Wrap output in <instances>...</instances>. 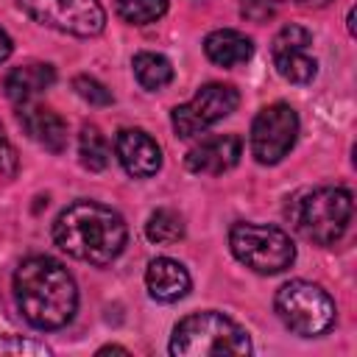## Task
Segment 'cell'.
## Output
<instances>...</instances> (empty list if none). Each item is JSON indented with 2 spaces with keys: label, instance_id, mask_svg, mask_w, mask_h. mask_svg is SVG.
<instances>
[{
  "label": "cell",
  "instance_id": "6da1fadb",
  "mask_svg": "<svg viewBox=\"0 0 357 357\" xmlns=\"http://www.w3.org/2000/svg\"><path fill=\"white\" fill-rule=\"evenodd\" d=\"M14 301L33 329H61L78 307L73 273L53 257H28L14 271Z\"/></svg>",
  "mask_w": 357,
  "mask_h": 357
},
{
  "label": "cell",
  "instance_id": "7a4b0ae2",
  "mask_svg": "<svg viewBox=\"0 0 357 357\" xmlns=\"http://www.w3.org/2000/svg\"><path fill=\"white\" fill-rule=\"evenodd\" d=\"M126 220L98 201H75L59 212L53 240L70 257L89 265H112L126 248Z\"/></svg>",
  "mask_w": 357,
  "mask_h": 357
},
{
  "label": "cell",
  "instance_id": "3957f363",
  "mask_svg": "<svg viewBox=\"0 0 357 357\" xmlns=\"http://www.w3.org/2000/svg\"><path fill=\"white\" fill-rule=\"evenodd\" d=\"M248 351L251 340L245 329L215 310L181 318L170 337V354L176 357H240Z\"/></svg>",
  "mask_w": 357,
  "mask_h": 357
},
{
  "label": "cell",
  "instance_id": "277c9868",
  "mask_svg": "<svg viewBox=\"0 0 357 357\" xmlns=\"http://www.w3.org/2000/svg\"><path fill=\"white\" fill-rule=\"evenodd\" d=\"M351 209H354L351 192L346 187H329L326 184V187L298 192L290 201L287 215L304 240H310L315 245H332L349 229Z\"/></svg>",
  "mask_w": 357,
  "mask_h": 357
},
{
  "label": "cell",
  "instance_id": "5b68a950",
  "mask_svg": "<svg viewBox=\"0 0 357 357\" xmlns=\"http://www.w3.org/2000/svg\"><path fill=\"white\" fill-rule=\"evenodd\" d=\"M229 245L237 262L251 268L254 273L273 276L282 273L293 265L296 259V245L287 231L279 226H265V223H234L229 229Z\"/></svg>",
  "mask_w": 357,
  "mask_h": 357
},
{
  "label": "cell",
  "instance_id": "8992f818",
  "mask_svg": "<svg viewBox=\"0 0 357 357\" xmlns=\"http://www.w3.org/2000/svg\"><path fill=\"white\" fill-rule=\"evenodd\" d=\"M273 307L279 321L301 337H318L329 332L337 315L332 296L321 284H312L307 279H293L282 284L276 290Z\"/></svg>",
  "mask_w": 357,
  "mask_h": 357
},
{
  "label": "cell",
  "instance_id": "52a82bcc",
  "mask_svg": "<svg viewBox=\"0 0 357 357\" xmlns=\"http://www.w3.org/2000/svg\"><path fill=\"white\" fill-rule=\"evenodd\" d=\"M240 103V92L231 84H220V81H209L204 84L187 103L176 106L170 114L173 131L184 139L204 134L209 126L220 123L223 117H229Z\"/></svg>",
  "mask_w": 357,
  "mask_h": 357
},
{
  "label": "cell",
  "instance_id": "ba28073f",
  "mask_svg": "<svg viewBox=\"0 0 357 357\" xmlns=\"http://www.w3.org/2000/svg\"><path fill=\"white\" fill-rule=\"evenodd\" d=\"M20 8L39 25L70 36H98L106 28L100 0H20Z\"/></svg>",
  "mask_w": 357,
  "mask_h": 357
},
{
  "label": "cell",
  "instance_id": "9c48e42d",
  "mask_svg": "<svg viewBox=\"0 0 357 357\" xmlns=\"http://www.w3.org/2000/svg\"><path fill=\"white\" fill-rule=\"evenodd\" d=\"M298 137V114L287 103H271L259 109L251 123V153L259 165L282 162Z\"/></svg>",
  "mask_w": 357,
  "mask_h": 357
},
{
  "label": "cell",
  "instance_id": "30bf717a",
  "mask_svg": "<svg viewBox=\"0 0 357 357\" xmlns=\"http://www.w3.org/2000/svg\"><path fill=\"white\" fill-rule=\"evenodd\" d=\"M312 33L304 25H284L273 42H271V56L276 73L290 81V84H310L318 75V61L310 56Z\"/></svg>",
  "mask_w": 357,
  "mask_h": 357
},
{
  "label": "cell",
  "instance_id": "8fae6325",
  "mask_svg": "<svg viewBox=\"0 0 357 357\" xmlns=\"http://www.w3.org/2000/svg\"><path fill=\"white\" fill-rule=\"evenodd\" d=\"M243 156V139L237 134H215L192 145L184 156V165L190 173L201 176H220L231 170Z\"/></svg>",
  "mask_w": 357,
  "mask_h": 357
},
{
  "label": "cell",
  "instance_id": "7c38bea8",
  "mask_svg": "<svg viewBox=\"0 0 357 357\" xmlns=\"http://www.w3.org/2000/svg\"><path fill=\"white\" fill-rule=\"evenodd\" d=\"M114 153L123 170L134 178L156 176V170L162 167V148L142 128H120L114 139Z\"/></svg>",
  "mask_w": 357,
  "mask_h": 357
},
{
  "label": "cell",
  "instance_id": "4fadbf2b",
  "mask_svg": "<svg viewBox=\"0 0 357 357\" xmlns=\"http://www.w3.org/2000/svg\"><path fill=\"white\" fill-rule=\"evenodd\" d=\"M20 123L28 131L33 142H39L50 153H61L67 148V123L47 106H39L33 100L20 106Z\"/></svg>",
  "mask_w": 357,
  "mask_h": 357
},
{
  "label": "cell",
  "instance_id": "5bb4252c",
  "mask_svg": "<svg viewBox=\"0 0 357 357\" xmlns=\"http://www.w3.org/2000/svg\"><path fill=\"white\" fill-rule=\"evenodd\" d=\"M190 284H192V279L181 262H176L170 257H156L148 262L145 287H148L151 298H156L162 304H173L190 293Z\"/></svg>",
  "mask_w": 357,
  "mask_h": 357
},
{
  "label": "cell",
  "instance_id": "9a60e30c",
  "mask_svg": "<svg viewBox=\"0 0 357 357\" xmlns=\"http://www.w3.org/2000/svg\"><path fill=\"white\" fill-rule=\"evenodd\" d=\"M53 84H56V70H53V64H42V61H31V64L14 67L3 81L8 100L17 103V106L33 100L45 89H50Z\"/></svg>",
  "mask_w": 357,
  "mask_h": 357
},
{
  "label": "cell",
  "instance_id": "2e32d148",
  "mask_svg": "<svg viewBox=\"0 0 357 357\" xmlns=\"http://www.w3.org/2000/svg\"><path fill=\"white\" fill-rule=\"evenodd\" d=\"M204 53L218 67H237L254 56V42L234 28H218L204 39Z\"/></svg>",
  "mask_w": 357,
  "mask_h": 357
},
{
  "label": "cell",
  "instance_id": "e0dca14e",
  "mask_svg": "<svg viewBox=\"0 0 357 357\" xmlns=\"http://www.w3.org/2000/svg\"><path fill=\"white\" fill-rule=\"evenodd\" d=\"M134 67V78L139 81V86H145L148 92H159L173 81V64L167 56L162 53H151V50H139L131 59Z\"/></svg>",
  "mask_w": 357,
  "mask_h": 357
},
{
  "label": "cell",
  "instance_id": "ac0fdd59",
  "mask_svg": "<svg viewBox=\"0 0 357 357\" xmlns=\"http://www.w3.org/2000/svg\"><path fill=\"white\" fill-rule=\"evenodd\" d=\"M78 156H81V165L86 170H103L109 165V142L106 137L100 134L98 126H84L81 134H78Z\"/></svg>",
  "mask_w": 357,
  "mask_h": 357
},
{
  "label": "cell",
  "instance_id": "d6986e66",
  "mask_svg": "<svg viewBox=\"0 0 357 357\" xmlns=\"http://www.w3.org/2000/svg\"><path fill=\"white\" fill-rule=\"evenodd\" d=\"M145 237L156 245H170L178 243L184 237V220L178 212L173 209H156L151 212L148 223H145Z\"/></svg>",
  "mask_w": 357,
  "mask_h": 357
},
{
  "label": "cell",
  "instance_id": "ffe728a7",
  "mask_svg": "<svg viewBox=\"0 0 357 357\" xmlns=\"http://www.w3.org/2000/svg\"><path fill=\"white\" fill-rule=\"evenodd\" d=\"M114 8L128 25H151L165 17L167 0H114Z\"/></svg>",
  "mask_w": 357,
  "mask_h": 357
},
{
  "label": "cell",
  "instance_id": "44dd1931",
  "mask_svg": "<svg viewBox=\"0 0 357 357\" xmlns=\"http://www.w3.org/2000/svg\"><path fill=\"white\" fill-rule=\"evenodd\" d=\"M73 89L78 92V98H84L92 106H109L114 100L112 89L106 84H100L98 78H92V75H75L73 78Z\"/></svg>",
  "mask_w": 357,
  "mask_h": 357
},
{
  "label": "cell",
  "instance_id": "7402d4cb",
  "mask_svg": "<svg viewBox=\"0 0 357 357\" xmlns=\"http://www.w3.org/2000/svg\"><path fill=\"white\" fill-rule=\"evenodd\" d=\"M0 354H22V357H47L50 346L28 340V337H0Z\"/></svg>",
  "mask_w": 357,
  "mask_h": 357
},
{
  "label": "cell",
  "instance_id": "603a6c76",
  "mask_svg": "<svg viewBox=\"0 0 357 357\" xmlns=\"http://www.w3.org/2000/svg\"><path fill=\"white\" fill-rule=\"evenodd\" d=\"M282 0H240V14L248 22H268L279 14Z\"/></svg>",
  "mask_w": 357,
  "mask_h": 357
},
{
  "label": "cell",
  "instance_id": "cb8c5ba5",
  "mask_svg": "<svg viewBox=\"0 0 357 357\" xmlns=\"http://www.w3.org/2000/svg\"><path fill=\"white\" fill-rule=\"evenodd\" d=\"M17 165H20L17 151H14V145L8 142V137H6V131L0 126V176H8L11 178L17 173Z\"/></svg>",
  "mask_w": 357,
  "mask_h": 357
},
{
  "label": "cell",
  "instance_id": "d4e9b609",
  "mask_svg": "<svg viewBox=\"0 0 357 357\" xmlns=\"http://www.w3.org/2000/svg\"><path fill=\"white\" fill-rule=\"evenodd\" d=\"M11 50H14V45H11V36L0 28V61H6L8 56H11Z\"/></svg>",
  "mask_w": 357,
  "mask_h": 357
},
{
  "label": "cell",
  "instance_id": "484cf974",
  "mask_svg": "<svg viewBox=\"0 0 357 357\" xmlns=\"http://www.w3.org/2000/svg\"><path fill=\"white\" fill-rule=\"evenodd\" d=\"M298 6H307V8H321V6H326L329 0H296Z\"/></svg>",
  "mask_w": 357,
  "mask_h": 357
},
{
  "label": "cell",
  "instance_id": "4316f807",
  "mask_svg": "<svg viewBox=\"0 0 357 357\" xmlns=\"http://www.w3.org/2000/svg\"><path fill=\"white\" fill-rule=\"evenodd\" d=\"M109 351H120V354H128V349H123V346H103V349H98V354H109Z\"/></svg>",
  "mask_w": 357,
  "mask_h": 357
}]
</instances>
